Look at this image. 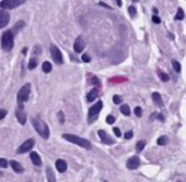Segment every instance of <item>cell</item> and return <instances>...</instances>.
Wrapping results in <instances>:
<instances>
[{
  "instance_id": "6da1fadb",
  "label": "cell",
  "mask_w": 186,
  "mask_h": 182,
  "mask_svg": "<svg viewBox=\"0 0 186 182\" xmlns=\"http://www.w3.org/2000/svg\"><path fill=\"white\" fill-rule=\"evenodd\" d=\"M32 124H33L35 131H36L43 139H45V140L48 139V136H49V129H48L47 124H46L45 122H43L42 120H39V119L33 118V119H32Z\"/></svg>"
},
{
  "instance_id": "7a4b0ae2",
  "label": "cell",
  "mask_w": 186,
  "mask_h": 182,
  "mask_svg": "<svg viewBox=\"0 0 186 182\" xmlns=\"http://www.w3.org/2000/svg\"><path fill=\"white\" fill-rule=\"evenodd\" d=\"M62 136L65 139V140L69 141V142H71V143H75V144L79 145V146H81L83 148H86V150H90L91 147H92V146H91V143L89 141L86 140V139H83V137H80V136H78V135L64 133Z\"/></svg>"
},
{
  "instance_id": "3957f363",
  "label": "cell",
  "mask_w": 186,
  "mask_h": 182,
  "mask_svg": "<svg viewBox=\"0 0 186 182\" xmlns=\"http://www.w3.org/2000/svg\"><path fill=\"white\" fill-rule=\"evenodd\" d=\"M1 45L2 48L5 49L6 52H9L13 48V33L12 31H6L2 34V37H1Z\"/></svg>"
},
{
  "instance_id": "277c9868",
  "label": "cell",
  "mask_w": 186,
  "mask_h": 182,
  "mask_svg": "<svg viewBox=\"0 0 186 182\" xmlns=\"http://www.w3.org/2000/svg\"><path fill=\"white\" fill-rule=\"evenodd\" d=\"M102 107H103V103H102V102H97V103L94 104V105L89 109V113H88V122H89V123H92L96 118L99 117L100 111L102 110Z\"/></svg>"
},
{
  "instance_id": "5b68a950",
  "label": "cell",
  "mask_w": 186,
  "mask_h": 182,
  "mask_svg": "<svg viewBox=\"0 0 186 182\" xmlns=\"http://www.w3.org/2000/svg\"><path fill=\"white\" fill-rule=\"evenodd\" d=\"M30 93H31V84L28 83V84L23 85L19 91L18 96H17L18 104H24L25 102H28L30 97Z\"/></svg>"
},
{
  "instance_id": "8992f818",
  "label": "cell",
  "mask_w": 186,
  "mask_h": 182,
  "mask_svg": "<svg viewBox=\"0 0 186 182\" xmlns=\"http://www.w3.org/2000/svg\"><path fill=\"white\" fill-rule=\"evenodd\" d=\"M26 0H2L0 1V7L2 9H15L19 5H23Z\"/></svg>"
},
{
  "instance_id": "52a82bcc",
  "label": "cell",
  "mask_w": 186,
  "mask_h": 182,
  "mask_svg": "<svg viewBox=\"0 0 186 182\" xmlns=\"http://www.w3.org/2000/svg\"><path fill=\"white\" fill-rule=\"evenodd\" d=\"M50 54H52V57L53 59H54V61H55L57 65H62V62H64V60H62V52H60V50L58 49L57 46H55V45H52V46H50Z\"/></svg>"
},
{
  "instance_id": "ba28073f",
  "label": "cell",
  "mask_w": 186,
  "mask_h": 182,
  "mask_svg": "<svg viewBox=\"0 0 186 182\" xmlns=\"http://www.w3.org/2000/svg\"><path fill=\"white\" fill-rule=\"evenodd\" d=\"M34 145H35V141L33 139H30V140L25 141L23 144L20 146L19 148H18V154H23V153H26V152H29L31 150L32 148L34 147Z\"/></svg>"
},
{
  "instance_id": "9c48e42d",
  "label": "cell",
  "mask_w": 186,
  "mask_h": 182,
  "mask_svg": "<svg viewBox=\"0 0 186 182\" xmlns=\"http://www.w3.org/2000/svg\"><path fill=\"white\" fill-rule=\"evenodd\" d=\"M15 116H17L18 121H19L22 126H24L25 122H26V115H25V112H24L23 104H19V106H18L17 110H15Z\"/></svg>"
},
{
  "instance_id": "30bf717a",
  "label": "cell",
  "mask_w": 186,
  "mask_h": 182,
  "mask_svg": "<svg viewBox=\"0 0 186 182\" xmlns=\"http://www.w3.org/2000/svg\"><path fill=\"white\" fill-rule=\"evenodd\" d=\"M99 136H100L102 143H104V144H106V145H111V144H114L115 143V141L103 130L99 131Z\"/></svg>"
},
{
  "instance_id": "8fae6325",
  "label": "cell",
  "mask_w": 186,
  "mask_h": 182,
  "mask_svg": "<svg viewBox=\"0 0 186 182\" xmlns=\"http://www.w3.org/2000/svg\"><path fill=\"white\" fill-rule=\"evenodd\" d=\"M10 20V14L6 11V10H1L0 11V28L5 27L8 25Z\"/></svg>"
},
{
  "instance_id": "7c38bea8",
  "label": "cell",
  "mask_w": 186,
  "mask_h": 182,
  "mask_svg": "<svg viewBox=\"0 0 186 182\" xmlns=\"http://www.w3.org/2000/svg\"><path fill=\"white\" fill-rule=\"evenodd\" d=\"M127 168L130 169V170H134V169H137L140 165V159L137 157V156H134L131 158H129L127 160Z\"/></svg>"
},
{
  "instance_id": "4fadbf2b",
  "label": "cell",
  "mask_w": 186,
  "mask_h": 182,
  "mask_svg": "<svg viewBox=\"0 0 186 182\" xmlns=\"http://www.w3.org/2000/svg\"><path fill=\"white\" fill-rule=\"evenodd\" d=\"M86 47V43L82 39V37H78L75 41V44H73V49L76 52H81Z\"/></svg>"
},
{
  "instance_id": "5bb4252c",
  "label": "cell",
  "mask_w": 186,
  "mask_h": 182,
  "mask_svg": "<svg viewBox=\"0 0 186 182\" xmlns=\"http://www.w3.org/2000/svg\"><path fill=\"white\" fill-rule=\"evenodd\" d=\"M30 157H31V160H32V163L35 165V166H42V159L39 157V155L36 153V152H32L31 154H30Z\"/></svg>"
},
{
  "instance_id": "9a60e30c",
  "label": "cell",
  "mask_w": 186,
  "mask_h": 182,
  "mask_svg": "<svg viewBox=\"0 0 186 182\" xmlns=\"http://www.w3.org/2000/svg\"><path fill=\"white\" fill-rule=\"evenodd\" d=\"M56 169L59 172H65L67 170V163L62 159H58L56 161Z\"/></svg>"
},
{
  "instance_id": "2e32d148",
  "label": "cell",
  "mask_w": 186,
  "mask_h": 182,
  "mask_svg": "<svg viewBox=\"0 0 186 182\" xmlns=\"http://www.w3.org/2000/svg\"><path fill=\"white\" fill-rule=\"evenodd\" d=\"M97 95H99V89H91L90 93L88 94V96H86V99H88V102H89V103H91V102L95 100V98L97 97Z\"/></svg>"
},
{
  "instance_id": "e0dca14e",
  "label": "cell",
  "mask_w": 186,
  "mask_h": 182,
  "mask_svg": "<svg viewBox=\"0 0 186 182\" xmlns=\"http://www.w3.org/2000/svg\"><path fill=\"white\" fill-rule=\"evenodd\" d=\"M10 166L13 168L15 172H23V167L21 166V163H19L18 161H15V160H11L10 161Z\"/></svg>"
},
{
  "instance_id": "ac0fdd59",
  "label": "cell",
  "mask_w": 186,
  "mask_h": 182,
  "mask_svg": "<svg viewBox=\"0 0 186 182\" xmlns=\"http://www.w3.org/2000/svg\"><path fill=\"white\" fill-rule=\"evenodd\" d=\"M152 99L153 102H154V104L157 105V106H159V107H162L163 106V103H162V98H161V95L159 93H153L152 94Z\"/></svg>"
},
{
  "instance_id": "d6986e66",
  "label": "cell",
  "mask_w": 186,
  "mask_h": 182,
  "mask_svg": "<svg viewBox=\"0 0 186 182\" xmlns=\"http://www.w3.org/2000/svg\"><path fill=\"white\" fill-rule=\"evenodd\" d=\"M42 69H43V72H45V73H49V72L52 71V63H50V62H48V61L44 62Z\"/></svg>"
},
{
  "instance_id": "ffe728a7",
  "label": "cell",
  "mask_w": 186,
  "mask_h": 182,
  "mask_svg": "<svg viewBox=\"0 0 186 182\" xmlns=\"http://www.w3.org/2000/svg\"><path fill=\"white\" fill-rule=\"evenodd\" d=\"M24 22L23 21H20V22H18V23L15 24V26H13V30H12V33H18L20 31V30H21V28L23 27L24 26Z\"/></svg>"
},
{
  "instance_id": "44dd1931",
  "label": "cell",
  "mask_w": 186,
  "mask_h": 182,
  "mask_svg": "<svg viewBox=\"0 0 186 182\" xmlns=\"http://www.w3.org/2000/svg\"><path fill=\"white\" fill-rule=\"evenodd\" d=\"M120 112L125 115V116H129L130 115V109H129V106L128 105H123L120 107Z\"/></svg>"
},
{
  "instance_id": "7402d4cb",
  "label": "cell",
  "mask_w": 186,
  "mask_h": 182,
  "mask_svg": "<svg viewBox=\"0 0 186 182\" xmlns=\"http://www.w3.org/2000/svg\"><path fill=\"white\" fill-rule=\"evenodd\" d=\"M36 65H37V59H36L35 57L31 58V59H30V62H29V69L30 70H33Z\"/></svg>"
},
{
  "instance_id": "603a6c76",
  "label": "cell",
  "mask_w": 186,
  "mask_h": 182,
  "mask_svg": "<svg viewBox=\"0 0 186 182\" xmlns=\"http://www.w3.org/2000/svg\"><path fill=\"white\" fill-rule=\"evenodd\" d=\"M46 172H47V180H48V181H49V182H55V181H56V180H55V176H54L52 169L49 168V167L47 168V171H46Z\"/></svg>"
},
{
  "instance_id": "cb8c5ba5",
  "label": "cell",
  "mask_w": 186,
  "mask_h": 182,
  "mask_svg": "<svg viewBox=\"0 0 186 182\" xmlns=\"http://www.w3.org/2000/svg\"><path fill=\"white\" fill-rule=\"evenodd\" d=\"M145 146H146V142H145V141H139L138 143H137V145H136V150H137L138 153H140V152L145 148Z\"/></svg>"
},
{
  "instance_id": "d4e9b609",
  "label": "cell",
  "mask_w": 186,
  "mask_h": 182,
  "mask_svg": "<svg viewBox=\"0 0 186 182\" xmlns=\"http://www.w3.org/2000/svg\"><path fill=\"white\" fill-rule=\"evenodd\" d=\"M158 144L161 145V146H163V145H167V142H169V140H167V136H160L159 139H158Z\"/></svg>"
},
{
  "instance_id": "484cf974",
  "label": "cell",
  "mask_w": 186,
  "mask_h": 182,
  "mask_svg": "<svg viewBox=\"0 0 186 182\" xmlns=\"http://www.w3.org/2000/svg\"><path fill=\"white\" fill-rule=\"evenodd\" d=\"M183 19H184V11L182 9H178L176 15H175V20H183Z\"/></svg>"
},
{
  "instance_id": "4316f807",
  "label": "cell",
  "mask_w": 186,
  "mask_h": 182,
  "mask_svg": "<svg viewBox=\"0 0 186 182\" xmlns=\"http://www.w3.org/2000/svg\"><path fill=\"white\" fill-rule=\"evenodd\" d=\"M128 12H129V14L131 15V18H134L135 15L137 14V10H136V8H135L134 5H130L128 8Z\"/></svg>"
},
{
  "instance_id": "83f0119b",
  "label": "cell",
  "mask_w": 186,
  "mask_h": 182,
  "mask_svg": "<svg viewBox=\"0 0 186 182\" xmlns=\"http://www.w3.org/2000/svg\"><path fill=\"white\" fill-rule=\"evenodd\" d=\"M172 65H173V67H174V69H175L176 72H180V71H181V65H180L177 61H172Z\"/></svg>"
},
{
  "instance_id": "f1b7e54d",
  "label": "cell",
  "mask_w": 186,
  "mask_h": 182,
  "mask_svg": "<svg viewBox=\"0 0 186 182\" xmlns=\"http://www.w3.org/2000/svg\"><path fill=\"white\" fill-rule=\"evenodd\" d=\"M8 167V161L5 158H0V168H7Z\"/></svg>"
},
{
  "instance_id": "f546056e",
  "label": "cell",
  "mask_w": 186,
  "mask_h": 182,
  "mask_svg": "<svg viewBox=\"0 0 186 182\" xmlns=\"http://www.w3.org/2000/svg\"><path fill=\"white\" fill-rule=\"evenodd\" d=\"M135 115H136L137 117H141V115H142V110H141V108L140 107L135 108Z\"/></svg>"
},
{
  "instance_id": "4dcf8cb0",
  "label": "cell",
  "mask_w": 186,
  "mask_h": 182,
  "mask_svg": "<svg viewBox=\"0 0 186 182\" xmlns=\"http://www.w3.org/2000/svg\"><path fill=\"white\" fill-rule=\"evenodd\" d=\"M106 122L109 123V124H113L115 122V118L113 116H107L106 117Z\"/></svg>"
},
{
  "instance_id": "1f68e13d",
  "label": "cell",
  "mask_w": 186,
  "mask_h": 182,
  "mask_svg": "<svg viewBox=\"0 0 186 182\" xmlns=\"http://www.w3.org/2000/svg\"><path fill=\"white\" fill-rule=\"evenodd\" d=\"M7 116V110L6 109H0V120L3 119Z\"/></svg>"
},
{
  "instance_id": "d6a6232c",
  "label": "cell",
  "mask_w": 186,
  "mask_h": 182,
  "mask_svg": "<svg viewBox=\"0 0 186 182\" xmlns=\"http://www.w3.org/2000/svg\"><path fill=\"white\" fill-rule=\"evenodd\" d=\"M113 102H114L115 104H119L120 102H122V99H120V97H119V96H117V95H114V96H113Z\"/></svg>"
},
{
  "instance_id": "836d02e7",
  "label": "cell",
  "mask_w": 186,
  "mask_h": 182,
  "mask_svg": "<svg viewBox=\"0 0 186 182\" xmlns=\"http://www.w3.org/2000/svg\"><path fill=\"white\" fill-rule=\"evenodd\" d=\"M160 78H161V80H162V81H164V82L169 81V75L165 74V73H161V74H160Z\"/></svg>"
},
{
  "instance_id": "e575fe53",
  "label": "cell",
  "mask_w": 186,
  "mask_h": 182,
  "mask_svg": "<svg viewBox=\"0 0 186 182\" xmlns=\"http://www.w3.org/2000/svg\"><path fill=\"white\" fill-rule=\"evenodd\" d=\"M152 21L156 24L161 23V20H160V18H159V16H157V15H153V16H152Z\"/></svg>"
},
{
  "instance_id": "d590c367",
  "label": "cell",
  "mask_w": 186,
  "mask_h": 182,
  "mask_svg": "<svg viewBox=\"0 0 186 182\" xmlns=\"http://www.w3.org/2000/svg\"><path fill=\"white\" fill-rule=\"evenodd\" d=\"M58 117H59V122H60V123H64V121H65V119H64V113H62V111L60 112H58Z\"/></svg>"
},
{
  "instance_id": "8d00e7d4",
  "label": "cell",
  "mask_w": 186,
  "mask_h": 182,
  "mask_svg": "<svg viewBox=\"0 0 186 182\" xmlns=\"http://www.w3.org/2000/svg\"><path fill=\"white\" fill-rule=\"evenodd\" d=\"M92 84H94V85L100 84V81H99V79H97L96 76H92Z\"/></svg>"
},
{
  "instance_id": "74e56055",
  "label": "cell",
  "mask_w": 186,
  "mask_h": 182,
  "mask_svg": "<svg viewBox=\"0 0 186 182\" xmlns=\"http://www.w3.org/2000/svg\"><path fill=\"white\" fill-rule=\"evenodd\" d=\"M90 57L88 56V55H86V54H84V55H82V61H84V62H90Z\"/></svg>"
},
{
  "instance_id": "f35d334b",
  "label": "cell",
  "mask_w": 186,
  "mask_h": 182,
  "mask_svg": "<svg viewBox=\"0 0 186 182\" xmlns=\"http://www.w3.org/2000/svg\"><path fill=\"white\" fill-rule=\"evenodd\" d=\"M131 137H133V132H131V131H129V132H127V133L125 134V139H127V140L131 139Z\"/></svg>"
},
{
  "instance_id": "ab89813d",
  "label": "cell",
  "mask_w": 186,
  "mask_h": 182,
  "mask_svg": "<svg viewBox=\"0 0 186 182\" xmlns=\"http://www.w3.org/2000/svg\"><path fill=\"white\" fill-rule=\"evenodd\" d=\"M114 133L116 134V136H120L122 135V133H120V130H119L118 128H114Z\"/></svg>"
},
{
  "instance_id": "60d3db41",
  "label": "cell",
  "mask_w": 186,
  "mask_h": 182,
  "mask_svg": "<svg viewBox=\"0 0 186 182\" xmlns=\"http://www.w3.org/2000/svg\"><path fill=\"white\" fill-rule=\"evenodd\" d=\"M99 5H102V7H104V8H107V9H111V7H110V5H106V3H104V2H100Z\"/></svg>"
},
{
  "instance_id": "b9f144b4",
  "label": "cell",
  "mask_w": 186,
  "mask_h": 182,
  "mask_svg": "<svg viewBox=\"0 0 186 182\" xmlns=\"http://www.w3.org/2000/svg\"><path fill=\"white\" fill-rule=\"evenodd\" d=\"M116 3L118 7H122V0H116Z\"/></svg>"
},
{
  "instance_id": "7bdbcfd3",
  "label": "cell",
  "mask_w": 186,
  "mask_h": 182,
  "mask_svg": "<svg viewBox=\"0 0 186 182\" xmlns=\"http://www.w3.org/2000/svg\"><path fill=\"white\" fill-rule=\"evenodd\" d=\"M26 52H28V48H23V54H24V55L26 54Z\"/></svg>"
},
{
  "instance_id": "ee69618b",
  "label": "cell",
  "mask_w": 186,
  "mask_h": 182,
  "mask_svg": "<svg viewBox=\"0 0 186 182\" xmlns=\"http://www.w3.org/2000/svg\"><path fill=\"white\" fill-rule=\"evenodd\" d=\"M134 1H139V0H134Z\"/></svg>"
}]
</instances>
